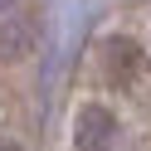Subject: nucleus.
I'll use <instances>...</instances> for the list:
<instances>
[{
	"mask_svg": "<svg viewBox=\"0 0 151 151\" xmlns=\"http://www.w3.org/2000/svg\"><path fill=\"white\" fill-rule=\"evenodd\" d=\"M107 78L132 102H151V54H141V44H132V39H112L107 44Z\"/></svg>",
	"mask_w": 151,
	"mask_h": 151,
	"instance_id": "f257e3e1",
	"label": "nucleus"
},
{
	"mask_svg": "<svg viewBox=\"0 0 151 151\" xmlns=\"http://www.w3.org/2000/svg\"><path fill=\"white\" fill-rule=\"evenodd\" d=\"M0 151H20V146H15V141H5V137H0Z\"/></svg>",
	"mask_w": 151,
	"mask_h": 151,
	"instance_id": "7ed1b4c3",
	"label": "nucleus"
},
{
	"mask_svg": "<svg viewBox=\"0 0 151 151\" xmlns=\"http://www.w3.org/2000/svg\"><path fill=\"white\" fill-rule=\"evenodd\" d=\"M0 5H10V0H0Z\"/></svg>",
	"mask_w": 151,
	"mask_h": 151,
	"instance_id": "20e7f679",
	"label": "nucleus"
},
{
	"mask_svg": "<svg viewBox=\"0 0 151 151\" xmlns=\"http://www.w3.org/2000/svg\"><path fill=\"white\" fill-rule=\"evenodd\" d=\"M73 146H78V151H117V146H122L117 117H112L102 102L78 107V117H73Z\"/></svg>",
	"mask_w": 151,
	"mask_h": 151,
	"instance_id": "f03ea898",
	"label": "nucleus"
}]
</instances>
